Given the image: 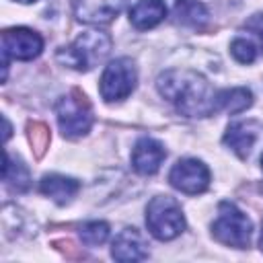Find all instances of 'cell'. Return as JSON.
I'll return each mask as SVG.
<instances>
[{
	"label": "cell",
	"mask_w": 263,
	"mask_h": 263,
	"mask_svg": "<svg viewBox=\"0 0 263 263\" xmlns=\"http://www.w3.org/2000/svg\"><path fill=\"white\" fill-rule=\"evenodd\" d=\"M158 92L187 117H208L216 113V92L210 82L193 70H166L156 80Z\"/></svg>",
	"instance_id": "1"
},
{
	"label": "cell",
	"mask_w": 263,
	"mask_h": 263,
	"mask_svg": "<svg viewBox=\"0 0 263 263\" xmlns=\"http://www.w3.org/2000/svg\"><path fill=\"white\" fill-rule=\"evenodd\" d=\"M111 51V37L105 31H84L70 45L58 51V62L80 72L99 66Z\"/></svg>",
	"instance_id": "2"
},
{
	"label": "cell",
	"mask_w": 263,
	"mask_h": 263,
	"mask_svg": "<svg viewBox=\"0 0 263 263\" xmlns=\"http://www.w3.org/2000/svg\"><path fill=\"white\" fill-rule=\"evenodd\" d=\"M146 226L158 240H173L185 230V216L179 201L171 195H156L146 208Z\"/></svg>",
	"instance_id": "3"
},
{
	"label": "cell",
	"mask_w": 263,
	"mask_h": 263,
	"mask_svg": "<svg viewBox=\"0 0 263 263\" xmlns=\"http://www.w3.org/2000/svg\"><path fill=\"white\" fill-rule=\"evenodd\" d=\"M253 224L242 210L232 201H222L218 205V216L212 222V234L218 242L234 249H247L251 240Z\"/></svg>",
	"instance_id": "4"
},
{
	"label": "cell",
	"mask_w": 263,
	"mask_h": 263,
	"mask_svg": "<svg viewBox=\"0 0 263 263\" xmlns=\"http://www.w3.org/2000/svg\"><path fill=\"white\" fill-rule=\"evenodd\" d=\"M55 115L66 138H80L92 127V107L78 88H72L68 95L58 99Z\"/></svg>",
	"instance_id": "5"
},
{
	"label": "cell",
	"mask_w": 263,
	"mask_h": 263,
	"mask_svg": "<svg viewBox=\"0 0 263 263\" xmlns=\"http://www.w3.org/2000/svg\"><path fill=\"white\" fill-rule=\"evenodd\" d=\"M136 82H138L136 64L129 58H117L109 62L107 68L103 70L99 90L107 103L123 101L132 95V90L136 88Z\"/></svg>",
	"instance_id": "6"
},
{
	"label": "cell",
	"mask_w": 263,
	"mask_h": 263,
	"mask_svg": "<svg viewBox=\"0 0 263 263\" xmlns=\"http://www.w3.org/2000/svg\"><path fill=\"white\" fill-rule=\"evenodd\" d=\"M43 49V39L39 33L27 27H14L6 29L2 33V68L6 76L8 60H18V62H29L37 58Z\"/></svg>",
	"instance_id": "7"
},
{
	"label": "cell",
	"mask_w": 263,
	"mask_h": 263,
	"mask_svg": "<svg viewBox=\"0 0 263 263\" xmlns=\"http://www.w3.org/2000/svg\"><path fill=\"white\" fill-rule=\"evenodd\" d=\"M168 181L181 193L197 195L210 187V168L197 158H181L173 164Z\"/></svg>",
	"instance_id": "8"
},
{
	"label": "cell",
	"mask_w": 263,
	"mask_h": 263,
	"mask_svg": "<svg viewBox=\"0 0 263 263\" xmlns=\"http://www.w3.org/2000/svg\"><path fill=\"white\" fill-rule=\"evenodd\" d=\"M127 0H74V14L88 25H107L125 8Z\"/></svg>",
	"instance_id": "9"
},
{
	"label": "cell",
	"mask_w": 263,
	"mask_h": 263,
	"mask_svg": "<svg viewBox=\"0 0 263 263\" xmlns=\"http://www.w3.org/2000/svg\"><path fill=\"white\" fill-rule=\"evenodd\" d=\"M166 158L164 146L154 138H142L136 142L132 152V166L140 175H154Z\"/></svg>",
	"instance_id": "10"
},
{
	"label": "cell",
	"mask_w": 263,
	"mask_h": 263,
	"mask_svg": "<svg viewBox=\"0 0 263 263\" xmlns=\"http://www.w3.org/2000/svg\"><path fill=\"white\" fill-rule=\"evenodd\" d=\"M111 255L117 261H142L148 257V245L138 228H123L113 238Z\"/></svg>",
	"instance_id": "11"
},
{
	"label": "cell",
	"mask_w": 263,
	"mask_h": 263,
	"mask_svg": "<svg viewBox=\"0 0 263 263\" xmlns=\"http://www.w3.org/2000/svg\"><path fill=\"white\" fill-rule=\"evenodd\" d=\"M166 16V4L164 0H138L129 8V23L138 31H148L162 23Z\"/></svg>",
	"instance_id": "12"
},
{
	"label": "cell",
	"mask_w": 263,
	"mask_h": 263,
	"mask_svg": "<svg viewBox=\"0 0 263 263\" xmlns=\"http://www.w3.org/2000/svg\"><path fill=\"white\" fill-rule=\"evenodd\" d=\"M257 140V123L255 121H236L228 125L224 134V144L240 158H247L253 144Z\"/></svg>",
	"instance_id": "13"
},
{
	"label": "cell",
	"mask_w": 263,
	"mask_h": 263,
	"mask_svg": "<svg viewBox=\"0 0 263 263\" xmlns=\"http://www.w3.org/2000/svg\"><path fill=\"white\" fill-rule=\"evenodd\" d=\"M80 189V183L72 177H64V175H45L41 179V193L51 197L55 203L64 205L68 203Z\"/></svg>",
	"instance_id": "14"
},
{
	"label": "cell",
	"mask_w": 263,
	"mask_h": 263,
	"mask_svg": "<svg viewBox=\"0 0 263 263\" xmlns=\"http://www.w3.org/2000/svg\"><path fill=\"white\" fill-rule=\"evenodd\" d=\"M253 105V92L245 86H234V88H224L216 92V111H226L230 115L242 113Z\"/></svg>",
	"instance_id": "15"
},
{
	"label": "cell",
	"mask_w": 263,
	"mask_h": 263,
	"mask_svg": "<svg viewBox=\"0 0 263 263\" xmlns=\"http://www.w3.org/2000/svg\"><path fill=\"white\" fill-rule=\"evenodd\" d=\"M175 16L177 23L191 27V29H203L208 23V8L197 0H177L175 2Z\"/></svg>",
	"instance_id": "16"
},
{
	"label": "cell",
	"mask_w": 263,
	"mask_h": 263,
	"mask_svg": "<svg viewBox=\"0 0 263 263\" xmlns=\"http://www.w3.org/2000/svg\"><path fill=\"white\" fill-rule=\"evenodd\" d=\"M2 179L12 191H27L31 185L29 168L16 158V162L10 160V154H4V166H2Z\"/></svg>",
	"instance_id": "17"
},
{
	"label": "cell",
	"mask_w": 263,
	"mask_h": 263,
	"mask_svg": "<svg viewBox=\"0 0 263 263\" xmlns=\"http://www.w3.org/2000/svg\"><path fill=\"white\" fill-rule=\"evenodd\" d=\"M109 238V224L107 222H86L80 226V240L86 245V247H97V245H103L105 240Z\"/></svg>",
	"instance_id": "18"
},
{
	"label": "cell",
	"mask_w": 263,
	"mask_h": 263,
	"mask_svg": "<svg viewBox=\"0 0 263 263\" xmlns=\"http://www.w3.org/2000/svg\"><path fill=\"white\" fill-rule=\"evenodd\" d=\"M230 51H232L234 60L240 62V64H253L255 58H257V47H255V43L249 41V39H242V37H238V39L232 41Z\"/></svg>",
	"instance_id": "19"
},
{
	"label": "cell",
	"mask_w": 263,
	"mask_h": 263,
	"mask_svg": "<svg viewBox=\"0 0 263 263\" xmlns=\"http://www.w3.org/2000/svg\"><path fill=\"white\" fill-rule=\"evenodd\" d=\"M245 27H247L249 31H253V33L261 39V45H263V14H253V16L245 23Z\"/></svg>",
	"instance_id": "20"
},
{
	"label": "cell",
	"mask_w": 263,
	"mask_h": 263,
	"mask_svg": "<svg viewBox=\"0 0 263 263\" xmlns=\"http://www.w3.org/2000/svg\"><path fill=\"white\" fill-rule=\"evenodd\" d=\"M10 138V123H8V119L4 117V140H8Z\"/></svg>",
	"instance_id": "21"
},
{
	"label": "cell",
	"mask_w": 263,
	"mask_h": 263,
	"mask_svg": "<svg viewBox=\"0 0 263 263\" xmlns=\"http://www.w3.org/2000/svg\"><path fill=\"white\" fill-rule=\"evenodd\" d=\"M259 247H261V251H263V226H261V236H259Z\"/></svg>",
	"instance_id": "22"
},
{
	"label": "cell",
	"mask_w": 263,
	"mask_h": 263,
	"mask_svg": "<svg viewBox=\"0 0 263 263\" xmlns=\"http://www.w3.org/2000/svg\"><path fill=\"white\" fill-rule=\"evenodd\" d=\"M16 2H23V4H29V2H35V0H16Z\"/></svg>",
	"instance_id": "23"
},
{
	"label": "cell",
	"mask_w": 263,
	"mask_h": 263,
	"mask_svg": "<svg viewBox=\"0 0 263 263\" xmlns=\"http://www.w3.org/2000/svg\"><path fill=\"white\" fill-rule=\"evenodd\" d=\"M261 166H263V154H261Z\"/></svg>",
	"instance_id": "24"
}]
</instances>
